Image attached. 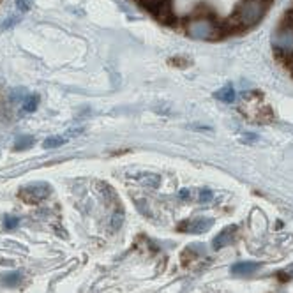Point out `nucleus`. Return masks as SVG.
Returning <instances> with one entry per match:
<instances>
[{
  "label": "nucleus",
  "mask_w": 293,
  "mask_h": 293,
  "mask_svg": "<svg viewBox=\"0 0 293 293\" xmlns=\"http://www.w3.org/2000/svg\"><path fill=\"white\" fill-rule=\"evenodd\" d=\"M261 265L256 263V261H238L231 267V274L233 276H251L256 271H260Z\"/></svg>",
  "instance_id": "7"
},
{
  "label": "nucleus",
  "mask_w": 293,
  "mask_h": 293,
  "mask_svg": "<svg viewBox=\"0 0 293 293\" xmlns=\"http://www.w3.org/2000/svg\"><path fill=\"white\" fill-rule=\"evenodd\" d=\"M27 97V92L25 88H14L13 92H11V101L16 103V101H23V99Z\"/></svg>",
  "instance_id": "13"
},
{
  "label": "nucleus",
  "mask_w": 293,
  "mask_h": 293,
  "mask_svg": "<svg viewBox=\"0 0 293 293\" xmlns=\"http://www.w3.org/2000/svg\"><path fill=\"white\" fill-rule=\"evenodd\" d=\"M237 225H228L225 226L221 231H219L217 235H215V238L212 240V248L217 251V249H223L226 248V246L231 244V240L235 238V235H237Z\"/></svg>",
  "instance_id": "6"
},
{
  "label": "nucleus",
  "mask_w": 293,
  "mask_h": 293,
  "mask_svg": "<svg viewBox=\"0 0 293 293\" xmlns=\"http://www.w3.org/2000/svg\"><path fill=\"white\" fill-rule=\"evenodd\" d=\"M69 136H50L44 140V143H42V146L44 149H57V146H62L64 143H67Z\"/></svg>",
  "instance_id": "9"
},
{
  "label": "nucleus",
  "mask_w": 293,
  "mask_h": 293,
  "mask_svg": "<svg viewBox=\"0 0 293 293\" xmlns=\"http://www.w3.org/2000/svg\"><path fill=\"white\" fill-rule=\"evenodd\" d=\"M18 225H20V219L13 217V215H7V217L4 219V226H6V230H13V228H16Z\"/></svg>",
  "instance_id": "14"
},
{
  "label": "nucleus",
  "mask_w": 293,
  "mask_h": 293,
  "mask_svg": "<svg viewBox=\"0 0 293 293\" xmlns=\"http://www.w3.org/2000/svg\"><path fill=\"white\" fill-rule=\"evenodd\" d=\"M179 196L182 200H189V198H191V191H189V189H182V191L179 192Z\"/></svg>",
  "instance_id": "20"
},
{
  "label": "nucleus",
  "mask_w": 293,
  "mask_h": 293,
  "mask_svg": "<svg viewBox=\"0 0 293 293\" xmlns=\"http://www.w3.org/2000/svg\"><path fill=\"white\" fill-rule=\"evenodd\" d=\"M283 274H286V276H281V279H293V267H290V268H286V271H284Z\"/></svg>",
  "instance_id": "19"
},
{
  "label": "nucleus",
  "mask_w": 293,
  "mask_h": 293,
  "mask_svg": "<svg viewBox=\"0 0 293 293\" xmlns=\"http://www.w3.org/2000/svg\"><path fill=\"white\" fill-rule=\"evenodd\" d=\"M267 0H242L238 4L233 16H230L223 25V30L226 32H240V30L251 29L267 13Z\"/></svg>",
  "instance_id": "1"
},
{
  "label": "nucleus",
  "mask_w": 293,
  "mask_h": 293,
  "mask_svg": "<svg viewBox=\"0 0 293 293\" xmlns=\"http://www.w3.org/2000/svg\"><path fill=\"white\" fill-rule=\"evenodd\" d=\"M34 145V138L32 136H20L14 143V150H27Z\"/></svg>",
  "instance_id": "11"
},
{
  "label": "nucleus",
  "mask_w": 293,
  "mask_h": 293,
  "mask_svg": "<svg viewBox=\"0 0 293 293\" xmlns=\"http://www.w3.org/2000/svg\"><path fill=\"white\" fill-rule=\"evenodd\" d=\"M214 97L219 99V101H223V103H233V101H235V90H233V87H231V85H226V87L219 88V90L214 94Z\"/></svg>",
  "instance_id": "8"
},
{
  "label": "nucleus",
  "mask_w": 293,
  "mask_h": 293,
  "mask_svg": "<svg viewBox=\"0 0 293 293\" xmlns=\"http://www.w3.org/2000/svg\"><path fill=\"white\" fill-rule=\"evenodd\" d=\"M187 34L192 39L212 41L221 37V34H225V30H223V25H217L215 20H212L207 14H203V16L192 18V20L187 23Z\"/></svg>",
  "instance_id": "2"
},
{
  "label": "nucleus",
  "mask_w": 293,
  "mask_h": 293,
  "mask_svg": "<svg viewBox=\"0 0 293 293\" xmlns=\"http://www.w3.org/2000/svg\"><path fill=\"white\" fill-rule=\"evenodd\" d=\"M291 72H293V69H291Z\"/></svg>",
  "instance_id": "21"
},
{
  "label": "nucleus",
  "mask_w": 293,
  "mask_h": 293,
  "mask_svg": "<svg viewBox=\"0 0 293 293\" xmlns=\"http://www.w3.org/2000/svg\"><path fill=\"white\" fill-rule=\"evenodd\" d=\"M143 9L163 23H173L175 16L172 13V0H136Z\"/></svg>",
  "instance_id": "3"
},
{
  "label": "nucleus",
  "mask_w": 293,
  "mask_h": 293,
  "mask_svg": "<svg viewBox=\"0 0 293 293\" xmlns=\"http://www.w3.org/2000/svg\"><path fill=\"white\" fill-rule=\"evenodd\" d=\"M120 225H122V214H118V212H117V214L113 215V223H111V228L117 230Z\"/></svg>",
  "instance_id": "18"
},
{
  "label": "nucleus",
  "mask_w": 293,
  "mask_h": 293,
  "mask_svg": "<svg viewBox=\"0 0 293 293\" xmlns=\"http://www.w3.org/2000/svg\"><path fill=\"white\" fill-rule=\"evenodd\" d=\"M52 192V187L44 182H34L29 184V186H23L18 192V196L29 205H34V203H39L42 200H46Z\"/></svg>",
  "instance_id": "4"
},
{
  "label": "nucleus",
  "mask_w": 293,
  "mask_h": 293,
  "mask_svg": "<svg viewBox=\"0 0 293 293\" xmlns=\"http://www.w3.org/2000/svg\"><path fill=\"white\" fill-rule=\"evenodd\" d=\"M37 105H39V97H37V95H27V97L23 99V111L32 113V111L37 110Z\"/></svg>",
  "instance_id": "10"
},
{
  "label": "nucleus",
  "mask_w": 293,
  "mask_h": 293,
  "mask_svg": "<svg viewBox=\"0 0 293 293\" xmlns=\"http://www.w3.org/2000/svg\"><path fill=\"white\" fill-rule=\"evenodd\" d=\"M34 6V0H16V7L21 11V13H27L30 11V7Z\"/></svg>",
  "instance_id": "15"
},
{
  "label": "nucleus",
  "mask_w": 293,
  "mask_h": 293,
  "mask_svg": "<svg viewBox=\"0 0 293 293\" xmlns=\"http://www.w3.org/2000/svg\"><path fill=\"white\" fill-rule=\"evenodd\" d=\"M18 21H20V18H18V16H9L6 21L2 23V25H0V30H9L11 27H14Z\"/></svg>",
  "instance_id": "16"
},
{
  "label": "nucleus",
  "mask_w": 293,
  "mask_h": 293,
  "mask_svg": "<svg viewBox=\"0 0 293 293\" xmlns=\"http://www.w3.org/2000/svg\"><path fill=\"white\" fill-rule=\"evenodd\" d=\"M20 281H21V272H11L4 277V283H6L7 286H16Z\"/></svg>",
  "instance_id": "12"
},
{
  "label": "nucleus",
  "mask_w": 293,
  "mask_h": 293,
  "mask_svg": "<svg viewBox=\"0 0 293 293\" xmlns=\"http://www.w3.org/2000/svg\"><path fill=\"white\" fill-rule=\"evenodd\" d=\"M212 226H214V219L212 217H194V219H189V221L180 223L179 231H182V233L198 235V233L209 231Z\"/></svg>",
  "instance_id": "5"
},
{
  "label": "nucleus",
  "mask_w": 293,
  "mask_h": 293,
  "mask_svg": "<svg viewBox=\"0 0 293 293\" xmlns=\"http://www.w3.org/2000/svg\"><path fill=\"white\" fill-rule=\"evenodd\" d=\"M212 198H214V194H212L210 189H202L200 191V203H209Z\"/></svg>",
  "instance_id": "17"
}]
</instances>
